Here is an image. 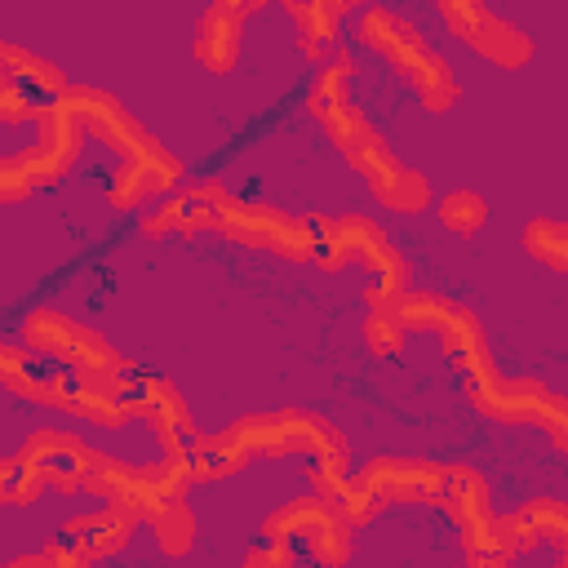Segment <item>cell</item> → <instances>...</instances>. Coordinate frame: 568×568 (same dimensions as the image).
Wrapping results in <instances>:
<instances>
[{"label":"cell","instance_id":"17","mask_svg":"<svg viewBox=\"0 0 568 568\" xmlns=\"http://www.w3.org/2000/svg\"><path fill=\"white\" fill-rule=\"evenodd\" d=\"M231 191L222 182H191L164 195L151 213H142L146 235H195V231H222V217L231 209Z\"/></svg>","mask_w":568,"mask_h":568},{"label":"cell","instance_id":"4","mask_svg":"<svg viewBox=\"0 0 568 568\" xmlns=\"http://www.w3.org/2000/svg\"><path fill=\"white\" fill-rule=\"evenodd\" d=\"M129 368L120 377H89V373L49 364V359H40L36 351H27L18 342L0 346V377H4V386L18 399L58 408V413H67L75 422H93V426H124V422H133Z\"/></svg>","mask_w":568,"mask_h":568},{"label":"cell","instance_id":"11","mask_svg":"<svg viewBox=\"0 0 568 568\" xmlns=\"http://www.w3.org/2000/svg\"><path fill=\"white\" fill-rule=\"evenodd\" d=\"M262 541L288 546L324 568H342L355 550V528L333 497L315 493V497H297V501H284L280 510H271L262 524Z\"/></svg>","mask_w":568,"mask_h":568},{"label":"cell","instance_id":"9","mask_svg":"<svg viewBox=\"0 0 568 568\" xmlns=\"http://www.w3.org/2000/svg\"><path fill=\"white\" fill-rule=\"evenodd\" d=\"M444 479H448V466L426 462V457H373L364 470H355L342 484V493L333 501L342 506V515L359 532L390 501H430V506H439Z\"/></svg>","mask_w":568,"mask_h":568},{"label":"cell","instance_id":"13","mask_svg":"<svg viewBox=\"0 0 568 568\" xmlns=\"http://www.w3.org/2000/svg\"><path fill=\"white\" fill-rule=\"evenodd\" d=\"M222 235L231 244L266 248V253L288 257V262H311L315 257V226H311V217L284 213V209L262 204V200H231V209L222 217Z\"/></svg>","mask_w":568,"mask_h":568},{"label":"cell","instance_id":"3","mask_svg":"<svg viewBox=\"0 0 568 568\" xmlns=\"http://www.w3.org/2000/svg\"><path fill=\"white\" fill-rule=\"evenodd\" d=\"M62 102L80 115V124L93 138H102L120 155L115 173L106 178V195L115 209H138L146 200H164L178 191V182H182L178 155H169L111 93H102L93 84H75V89H67Z\"/></svg>","mask_w":568,"mask_h":568},{"label":"cell","instance_id":"1","mask_svg":"<svg viewBox=\"0 0 568 568\" xmlns=\"http://www.w3.org/2000/svg\"><path fill=\"white\" fill-rule=\"evenodd\" d=\"M257 457H306V475L320 497H337L351 479V453L342 430L306 408H275L231 422L222 435H200L191 448L195 479H226Z\"/></svg>","mask_w":568,"mask_h":568},{"label":"cell","instance_id":"19","mask_svg":"<svg viewBox=\"0 0 568 568\" xmlns=\"http://www.w3.org/2000/svg\"><path fill=\"white\" fill-rule=\"evenodd\" d=\"M466 399L475 404L479 417H488L497 426H519V422L537 417L546 386L537 377H506L497 368H484V373L466 377Z\"/></svg>","mask_w":568,"mask_h":568},{"label":"cell","instance_id":"22","mask_svg":"<svg viewBox=\"0 0 568 568\" xmlns=\"http://www.w3.org/2000/svg\"><path fill=\"white\" fill-rule=\"evenodd\" d=\"M284 13L293 18V27H297V44L324 67L333 53V44H337V36H342V22L346 18H355L359 9L355 4H337V0H311V4H284Z\"/></svg>","mask_w":568,"mask_h":568},{"label":"cell","instance_id":"28","mask_svg":"<svg viewBox=\"0 0 568 568\" xmlns=\"http://www.w3.org/2000/svg\"><path fill=\"white\" fill-rule=\"evenodd\" d=\"M532 426H541V430H546V439H550L559 453H568V399H564V395L546 390V399H541V408H537Z\"/></svg>","mask_w":568,"mask_h":568},{"label":"cell","instance_id":"24","mask_svg":"<svg viewBox=\"0 0 568 568\" xmlns=\"http://www.w3.org/2000/svg\"><path fill=\"white\" fill-rule=\"evenodd\" d=\"M435 217H439V226H444L448 235H457V240H470V235H479V231H484V222H488V200H484L479 191H466V186H457V191L439 195V204H435Z\"/></svg>","mask_w":568,"mask_h":568},{"label":"cell","instance_id":"32","mask_svg":"<svg viewBox=\"0 0 568 568\" xmlns=\"http://www.w3.org/2000/svg\"><path fill=\"white\" fill-rule=\"evenodd\" d=\"M466 568H475V564H470V559H466Z\"/></svg>","mask_w":568,"mask_h":568},{"label":"cell","instance_id":"27","mask_svg":"<svg viewBox=\"0 0 568 568\" xmlns=\"http://www.w3.org/2000/svg\"><path fill=\"white\" fill-rule=\"evenodd\" d=\"M151 532H155V546H160L164 555H186V550L195 546V515H191V506H186V501L169 506V510L151 524Z\"/></svg>","mask_w":568,"mask_h":568},{"label":"cell","instance_id":"2","mask_svg":"<svg viewBox=\"0 0 568 568\" xmlns=\"http://www.w3.org/2000/svg\"><path fill=\"white\" fill-rule=\"evenodd\" d=\"M351 75H355V62H351V53L337 49L311 80V93H306L311 115L324 124V133L337 142V151L351 160V169L364 173L377 204H386L395 213H422L430 204V182L382 142V133L368 124V115L351 98Z\"/></svg>","mask_w":568,"mask_h":568},{"label":"cell","instance_id":"5","mask_svg":"<svg viewBox=\"0 0 568 568\" xmlns=\"http://www.w3.org/2000/svg\"><path fill=\"white\" fill-rule=\"evenodd\" d=\"M311 226H315V257L311 262H320L324 271H342V266L368 271V280H373V284H364L368 306H386L399 293H408L413 266L373 217H359V213L311 217Z\"/></svg>","mask_w":568,"mask_h":568},{"label":"cell","instance_id":"10","mask_svg":"<svg viewBox=\"0 0 568 568\" xmlns=\"http://www.w3.org/2000/svg\"><path fill=\"white\" fill-rule=\"evenodd\" d=\"M84 133L89 129L80 124V115L67 102H58L53 111H44L40 124H36V146L4 155V164H0V200L4 204H18L36 186H53L80 160Z\"/></svg>","mask_w":568,"mask_h":568},{"label":"cell","instance_id":"26","mask_svg":"<svg viewBox=\"0 0 568 568\" xmlns=\"http://www.w3.org/2000/svg\"><path fill=\"white\" fill-rule=\"evenodd\" d=\"M364 342H368V351L382 355V359H390V355L404 351L408 333H404V324L395 320L390 302H386V306H368V315H364Z\"/></svg>","mask_w":568,"mask_h":568},{"label":"cell","instance_id":"30","mask_svg":"<svg viewBox=\"0 0 568 568\" xmlns=\"http://www.w3.org/2000/svg\"><path fill=\"white\" fill-rule=\"evenodd\" d=\"M244 568H293V550L288 546H275V541H257L244 555Z\"/></svg>","mask_w":568,"mask_h":568},{"label":"cell","instance_id":"14","mask_svg":"<svg viewBox=\"0 0 568 568\" xmlns=\"http://www.w3.org/2000/svg\"><path fill=\"white\" fill-rule=\"evenodd\" d=\"M67 75L49 62V58H36L18 44H0V115L4 124H22V120H36L44 111H53L62 98H67Z\"/></svg>","mask_w":568,"mask_h":568},{"label":"cell","instance_id":"16","mask_svg":"<svg viewBox=\"0 0 568 568\" xmlns=\"http://www.w3.org/2000/svg\"><path fill=\"white\" fill-rule=\"evenodd\" d=\"M439 506H444L448 519L462 528V537H466V555L501 559V555H497V515H493L488 479H484L475 466H448Z\"/></svg>","mask_w":568,"mask_h":568},{"label":"cell","instance_id":"8","mask_svg":"<svg viewBox=\"0 0 568 568\" xmlns=\"http://www.w3.org/2000/svg\"><path fill=\"white\" fill-rule=\"evenodd\" d=\"M98 457L102 453H93L80 435L44 426V430L27 435V444L13 457H4V466H0V497L9 506H22V501L40 497L44 488H62V493L89 488V475H93Z\"/></svg>","mask_w":568,"mask_h":568},{"label":"cell","instance_id":"29","mask_svg":"<svg viewBox=\"0 0 568 568\" xmlns=\"http://www.w3.org/2000/svg\"><path fill=\"white\" fill-rule=\"evenodd\" d=\"M4 568H80V559L53 537L44 550H36V555H22V559H13V564H4Z\"/></svg>","mask_w":568,"mask_h":568},{"label":"cell","instance_id":"21","mask_svg":"<svg viewBox=\"0 0 568 568\" xmlns=\"http://www.w3.org/2000/svg\"><path fill=\"white\" fill-rule=\"evenodd\" d=\"M133 515H124V510H115V506H106V510H89V515H75L62 532H58V541L80 559V564H98V559H106V555H120L124 546H129V537H133Z\"/></svg>","mask_w":568,"mask_h":568},{"label":"cell","instance_id":"12","mask_svg":"<svg viewBox=\"0 0 568 568\" xmlns=\"http://www.w3.org/2000/svg\"><path fill=\"white\" fill-rule=\"evenodd\" d=\"M18 337L27 351H36L40 359L49 364H62V368H75V373H89V377H120L133 359H124L102 333H93L89 324L80 320H67L58 311H27L22 324H18Z\"/></svg>","mask_w":568,"mask_h":568},{"label":"cell","instance_id":"20","mask_svg":"<svg viewBox=\"0 0 568 568\" xmlns=\"http://www.w3.org/2000/svg\"><path fill=\"white\" fill-rule=\"evenodd\" d=\"M257 4H209L195 22V36H191V53L204 71L222 75L235 67L240 58V36H244V22Z\"/></svg>","mask_w":568,"mask_h":568},{"label":"cell","instance_id":"23","mask_svg":"<svg viewBox=\"0 0 568 568\" xmlns=\"http://www.w3.org/2000/svg\"><path fill=\"white\" fill-rule=\"evenodd\" d=\"M435 337L444 342V355H448V364H453L462 377H475V373L493 368L484 324H479V315H475L470 306H462V302H457V306H453V315L444 320V328H439Z\"/></svg>","mask_w":568,"mask_h":568},{"label":"cell","instance_id":"7","mask_svg":"<svg viewBox=\"0 0 568 568\" xmlns=\"http://www.w3.org/2000/svg\"><path fill=\"white\" fill-rule=\"evenodd\" d=\"M191 448L195 444H182V448H164L155 462H120V457H98L93 475H89V493L106 497V506L133 515V519H146L155 524L169 506L186 501V488L195 484V466H191Z\"/></svg>","mask_w":568,"mask_h":568},{"label":"cell","instance_id":"6","mask_svg":"<svg viewBox=\"0 0 568 568\" xmlns=\"http://www.w3.org/2000/svg\"><path fill=\"white\" fill-rule=\"evenodd\" d=\"M355 40L364 49H373L377 58H386L413 84V93L422 98L426 111H448L457 102L462 89H457L453 67L426 44V36L404 13L386 9V4H364L355 13Z\"/></svg>","mask_w":568,"mask_h":568},{"label":"cell","instance_id":"25","mask_svg":"<svg viewBox=\"0 0 568 568\" xmlns=\"http://www.w3.org/2000/svg\"><path fill=\"white\" fill-rule=\"evenodd\" d=\"M524 248L528 257H537L541 266L568 275V222L564 217H532L524 226Z\"/></svg>","mask_w":568,"mask_h":568},{"label":"cell","instance_id":"33","mask_svg":"<svg viewBox=\"0 0 568 568\" xmlns=\"http://www.w3.org/2000/svg\"><path fill=\"white\" fill-rule=\"evenodd\" d=\"M80 568H93V564H80Z\"/></svg>","mask_w":568,"mask_h":568},{"label":"cell","instance_id":"31","mask_svg":"<svg viewBox=\"0 0 568 568\" xmlns=\"http://www.w3.org/2000/svg\"><path fill=\"white\" fill-rule=\"evenodd\" d=\"M470 564H475V568H515L510 559H479V555H470Z\"/></svg>","mask_w":568,"mask_h":568},{"label":"cell","instance_id":"15","mask_svg":"<svg viewBox=\"0 0 568 568\" xmlns=\"http://www.w3.org/2000/svg\"><path fill=\"white\" fill-rule=\"evenodd\" d=\"M439 18L448 22L453 36H462L484 62H497V67H524L532 58V36H524L510 18H501L497 9L488 4H475V0H444L439 4Z\"/></svg>","mask_w":568,"mask_h":568},{"label":"cell","instance_id":"18","mask_svg":"<svg viewBox=\"0 0 568 568\" xmlns=\"http://www.w3.org/2000/svg\"><path fill=\"white\" fill-rule=\"evenodd\" d=\"M129 408H133V417H142L155 430V439L164 448H182V444L200 439V430L191 422V408L173 390V382H164V377H155V373L138 368V364L129 368Z\"/></svg>","mask_w":568,"mask_h":568}]
</instances>
